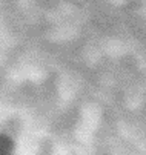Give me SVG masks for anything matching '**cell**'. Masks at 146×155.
Here are the masks:
<instances>
[{
    "label": "cell",
    "mask_w": 146,
    "mask_h": 155,
    "mask_svg": "<svg viewBox=\"0 0 146 155\" xmlns=\"http://www.w3.org/2000/svg\"><path fill=\"white\" fill-rule=\"evenodd\" d=\"M100 155H138L115 132L108 117L100 130Z\"/></svg>",
    "instance_id": "4"
},
{
    "label": "cell",
    "mask_w": 146,
    "mask_h": 155,
    "mask_svg": "<svg viewBox=\"0 0 146 155\" xmlns=\"http://www.w3.org/2000/svg\"><path fill=\"white\" fill-rule=\"evenodd\" d=\"M143 112H144V115H146V106H144V109H143Z\"/></svg>",
    "instance_id": "5"
},
{
    "label": "cell",
    "mask_w": 146,
    "mask_h": 155,
    "mask_svg": "<svg viewBox=\"0 0 146 155\" xmlns=\"http://www.w3.org/2000/svg\"><path fill=\"white\" fill-rule=\"evenodd\" d=\"M106 117L117 134L138 155H146V115L143 110H131L120 100L106 110Z\"/></svg>",
    "instance_id": "2"
},
{
    "label": "cell",
    "mask_w": 146,
    "mask_h": 155,
    "mask_svg": "<svg viewBox=\"0 0 146 155\" xmlns=\"http://www.w3.org/2000/svg\"><path fill=\"white\" fill-rule=\"evenodd\" d=\"M106 112L97 101L88 98L77 107L72 123L74 155H100V130Z\"/></svg>",
    "instance_id": "1"
},
{
    "label": "cell",
    "mask_w": 146,
    "mask_h": 155,
    "mask_svg": "<svg viewBox=\"0 0 146 155\" xmlns=\"http://www.w3.org/2000/svg\"><path fill=\"white\" fill-rule=\"evenodd\" d=\"M74 118L55 126L48 140L45 155H74V137H72Z\"/></svg>",
    "instance_id": "3"
}]
</instances>
